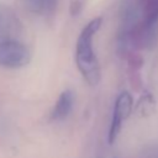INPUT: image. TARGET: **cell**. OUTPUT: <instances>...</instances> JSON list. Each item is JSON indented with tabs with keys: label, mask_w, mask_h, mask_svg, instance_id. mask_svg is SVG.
Instances as JSON below:
<instances>
[{
	"label": "cell",
	"mask_w": 158,
	"mask_h": 158,
	"mask_svg": "<svg viewBox=\"0 0 158 158\" xmlns=\"http://www.w3.org/2000/svg\"><path fill=\"white\" fill-rule=\"evenodd\" d=\"M73 106H74V93L70 89L62 91L54 104V107L52 111V118L56 121L65 120L72 112Z\"/></svg>",
	"instance_id": "obj_5"
},
{
	"label": "cell",
	"mask_w": 158,
	"mask_h": 158,
	"mask_svg": "<svg viewBox=\"0 0 158 158\" xmlns=\"http://www.w3.org/2000/svg\"><path fill=\"white\" fill-rule=\"evenodd\" d=\"M142 158H158V144L149 147L142 156Z\"/></svg>",
	"instance_id": "obj_10"
},
{
	"label": "cell",
	"mask_w": 158,
	"mask_h": 158,
	"mask_svg": "<svg viewBox=\"0 0 158 158\" xmlns=\"http://www.w3.org/2000/svg\"><path fill=\"white\" fill-rule=\"evenodd\" d=\"M86 4V0H69V14L75 17L81 14Z\"/></svg>",
	"instance_id": "obj_8"
},
{
	"label": "cell",
	"mask_w": 158,
	"mask_h": 158,
	"mask_svg": "<svg viewBox=\"0 0 158 158\" xmlns=\"http://www.w3.org/2000/svg\"><path fill=\"white\" fill-rule=\"evenodd\" d=\"M102 19L96 17L85 25L81 30L75 47V62L77 67L84 78V80L90 85H96L100 81V65L93 48V40L95 33L101 26Z\"/></svg>",
	"instance_id": "obj_1"
},
{
	"label": "cell",
	"mask_w": 158,
	"mask_h": 158,
	"mask_svg": "<svg viewBox=\"0 0 158 158\" xmlns=\"http://www.w3.org/2000/svg\"><path fill=\"white\" fill-rule=\"evenodd\" d=\"M128 60H130V64L132 65L133 69H138L142 67L143 64V59L139 54L137 53H130V57H128Z\"/></svg>",
	"instance_id": "obj_9"
},
{
	"label": "cell",
	"mask_w": 158,
	"mask_h": 158,
	"mask_svg": "<svg viewBox=\"0 0 158 158\" xmlns=\"http://www.w3.org/2000/svg\"><path fill=\"white\" fill-rule=\"evenodd\" d=\"M31 59L28 48L15 37H0V67L19 69L25 67Z\"/></svg>",
	"instance_id": "obj_2"
},
{
	"label": "cell",
	"mask_w": 158,
	"mask_h": 158,
	"mask_svg": "<svg viewBox=\"0 0 158 158\" xmlns=\"http://www.w3.org/2000/svg\"><path fill=\"white\" fill-rule=\"evenodd\" d=\"M154 107H156V100H154L153 95L149 93L143 94L136 105V110L139 114V116L151 115L154 111Z\"/></svg>",
	"instance_id": "obj_7"
},
{
	"label": "cell",
	"mask_w": 158,
	"mask_h": 158,
	"mask_svg": "<svg viewBox=\"0 0 158 158\" xmlns=\"http://www.w3.org/2000/svg\"><path fill=\"white\" fill-rule=\"evenodd\" d=\"M22 6L31 14L38 16H49L54 14L58 0H20Z\"/></svg>",
	"instance_id": "obj_6"
},
{
	"label": "cell",
	"mask_w": 158,
	"mask_h": 158,
	"mask_svg": "<svg viewBox=\"0 0 158 158\" xmlns=\"http://www.w3.org/2000/svg\"><path fill=\"white\" fill-rule=\"evenodd\" d=\"M132 106H133V100H132V96L130 93L122 91L121 94H118V96L116 98L115 105H114L112 118H111L109 135H107V141L110 144H112L116 141V138L121 131L123 121L130 116V114L132 111Z\"/></svg>",
	"instance_id": "obj_3"
},
{
	"label": "cell",
	"mask_w": 158,
	"mask_h": 158,
	"mask_svg": "<svg viewBox=\"0 0 158 158\" xmlns=\"http://www.w3.org/2000/svg\"><path fill=\"white\" fill-rule=\"evenodd\" d=\"M20 28L21 22L17 19L16 14L6 6H0V37H15V35L19 33Z\"/></svg>",
	"instance_id": "obj_4"
}]
</instances>
